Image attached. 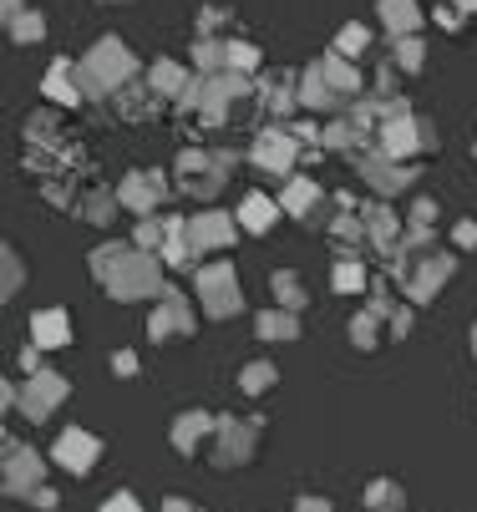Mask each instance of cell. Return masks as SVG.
I'll return each mask as SVG.
<instances>
[{
    "mask_svg": "<svg viewBox=\"0 0 477 512\" xmlns=\"http://www.w3.org/2000/svg\"><path fill=\"white\" fill-rule=\"evenodd\" d=\"M239 218L249 224V234H264L269 224H275V203H269V198H244Z\"/></svg>",
    "mask_w": 477,
    "mask_h": 512,
    "instance_id": "ffe728a7",
    "label": "cell"
},
{
    "mask_svg": "<svg viewBox=\"0 0 477 512\" xmlns=\"http://www.w3.org/2000/svg\"><path fill=\"white\" fill-rule=\"evenodd\" d=\"M198 295L209 305V315H234L239 310V284L229 274V264H214V269H198Z\"/></svg>",
    "mask_w": 477,
    "mask_h": 512,
    "instance_id": "7a4b0ae2",
    "label": "cell"
},
{
    "mask_svg": "<svg viewBox=\"0 0 477 512\" xmlns=\"http://www.w3.org/2000/svg\"><path fill=\"white\" fill-rule=\"evenodd\" d=\"M366 41H371V31H366V26H351L346 36H340V51H361Z\"/></svg>",
    "mask_w": 477,
    "mask_h": 512,
    "instance_id": "d6a6232c",
    "label": "cell"
},
{
    "mask_svg": "<svg viewBox=\"0 0 477 512\" xmlns=\"http://www.w3.org/2000/svg\"><path fill=\"white\" fill-rule=\"evenodd\" d=\"M457 6H462V11H477V0H457Z\"/></svg>",
    "mask_w": 477,
    "mask_h": 512,
    "instance_id": "ab89813d",
    "label": "cell"
},
{
    "mask_svg": "<svg viewBox=\"0 0 477 512\" xmlns=\"http://www.w3.org/2000/svg\"><path fill=\"white\" fill-rule=\"evenodd\" d=\"M31 502H36V507H56V492H51V487H41V492H31Z\"/></svg>",
    "mask_w": 477,
    "mask_h": 512,
    "instance_id": "8d00e7d4",
    "label": "cell"
},
{
    "mask_svg": "<svg viewBox=\"0 0 477 512\" xmlns=\"http://www.w3.org/2000/svg\"><path fill=\"white\" fill-rule=\"evenodd\" d=\"M138 244L148 249V244H158V224H143V234H138Z\"/></svg>",
    "mask_w": 477,
    "mask_h": 512,
    "instance_id": "74e56055",
    "label": "cell"
},
{
    "mask_svg": "<svg viewBox=\"0 0 477 512\" xmlns=\"http://www.w3.org/2000/svg\"><path fill=\"white\" fill-rule=\"evenodd\" d=\"M376 320H381V315H356V325H351V340H356L361 350H376V340H381Z\"/></svg>",
    "mask_w": 477,
    "mask_h": 512,
    "instance_id": "484cf974",
    "label": "cell"
},
{
    "mask_svg": "<svg viewBox=\"0 0 477 512\" xmlns=\"http://www.w3.org/2000/svg\"><path fill=\"white\" fill-rule=\"evenodd\" d=\"M41 477H46V462H41L31 447H11V452H6V492H11V497L41 492Z\"/></svg>",
    "mask_w": 477,
    "mask_h": 512,
    "instance_id": "3957f363",
    "label": "cell"
},
{
    "mask_svg": "<svg viewBox=\"0 0 477 512\" xmlns=\"http://www.w3.org/2000/svg\"><path fill=\"white\" fill-rule=\"evenodd\" d=\"M366 507H371V512H406V492H401L391 477H381V482L366 487Z\"/></svg>",
    "mask_w": 477,
    "mask_h": 512,
    "instance_id": "e0dca14e",
    "label": "cell"
},
{
    "mask_svg": "<svg viewBox=\"0 0 477 512\" xmlns=\"http://www.w3.org/2000/svg\"><path fill=\"white\" fill-rule=\"evenodd\" d=\"M163 512H193V507H188L183 497H173V502H163Z\"/></svg>",
    "mask_w": 477,
    "mask_h": 512,
    "instance_id": "f35d334b",
    "label": "cell"
},
{
    "mask_svg": "<svg viewBox=\"0 0 477 512\" xmlns=\"http://www.w3.org/2000/svg\"><path fill=\"white\" fill-rule=\"evenodd\" d=\"M275 295H280L290 310H300V305H305V284H300L295 274H275Z\"/></svg>",
    "mask_w": 477,
    "mask_h": 512,
    "instance_id": "d4e9b609",
    "label": "cell"
},
{
    "mask_svg": "<svg viewBox=\"0 0 477 512\" xmlns=\"http://www.w3.org/2000/svg\"><path fill=\"white\" fill-rule=\"evenodd\" d=\"M366 224H371L376 244H391V239H396V218H391V213H366Z\"/></svg>",
    "mask_w": 477,
    "mask_h": 512,
    "instance_id": "83f0119b",
    "label": "cell"
},
{
    "mask_svg": "<svg viewBox=\"0 0 477 512\" xmlns=\"http://www.w3.org/2000/svg\"><path fill=\"white\" fill-rule=\"evenodd\" d=\"M275 381H280V371H275L269 360H254V365H244V376H239V386H244L249 396H264V391L275 386Z\"/></svg>",
    "mask_w": 477,
    "mask_h": 512,
    "instance_id": "d6986e66",
    "label": "cell"
},
{
    "mask_svg": "<svg viewBox=\"0 0 477 512\" xmlns=\"http://www.w3.org/2000/svg\"><path fill=\"white\" fill-rule=\"evenodd\" d=\"M31 335H36V345H66V340H72V325H66L61 310H41L31 320Z\"/></svg>",
    "mask_w": 477,
    "mask_h": 512,
    "instance_id": "9a60e30c",
    "label": "cell"
},
{
    "mask_svg": "<svg viewBox=\"0 0 477 512\" xmlns=\"http://www.w3.org/2000/svg\"><path fill=\"white\" fill-rule=\"evenodd\" d=\"M320 71H325V82H330V87H340V92H356V87H361V77H356V71H351L346 61H340V56L320 61Z\"/></svg>",
    "mask_w": 477,
    "mask_h": 512,
    "instance_id": "7402d4cb",
    "label": "cell"
},
{
    "mask_svg": "<svg viewBox=\"0 0 477 512\" xmlns=\"http://www.w3.org/2000/svg\"><path fill=\"white\" fill-rule=\"evenodd\" d=\"M97 457H102V442H97V436H87L82 426L61 431V442H56V462H61V467H72V472H87V467H92Z\"/></svg>",
    "mask_w": 477,
    "mask_h": 512,
    "instance_id": "52a82bcc",
    "label": "cell"
},
{
    "mask_svg": "<svg viewBox=\"0 0 477 512\" xmlns=\"http://www.w3.org/2000/svg\"><path fill=\"white\" fill-rule=\"evenodd\" d=\"M295 512H330V502H325V497H300Z\"/></svg>",
    "mask_w": 477,
    "mask_h": 512,
    "instance_id": "836d02e7",
    "label": "cell"
},
{
    "mask_svg": "<svg viewBox=\"0 0 477 512\" xmlns=\"http://www.w3.org/2000/svg\"><path fill=\"white\" fill-rule=\"evenodd\" d=\"M254 163L269 168V173H290V163H295V137H285V132H264V137H259V148H254Z\"/></svg>",
    "mask_w": 477,
    "mask_h": 512,
    "instance_id": "8fae6325",
    "label": "cell"
},
{
    "mask_svg": "<svg viewBox=\"0 0 477 512\" xmlns=\"http://www.w3.org/2000/svg\"><path fill=\"white\" fill-rule=\"evenodd\" d=\"M102 512H143V507H138V497H132V492H112L102 502Z\"/></svg>",
    "mask_w": 477,
    "mask_h": 512,
    "instance_id": "1f68e13d",
    "label": "cell"
},
{
    "mask_svg": "<svg viewBox=\"0 0 477 512\" xmlns=\"http://www.w3.org/2000/svg\"><path fill=\"white\" fill-rule=\"evenodd\" d=\"M163 178L158 173H143V178H127L122 183V203H132V208H138V213H148L158 198H163V188H158Z\"/></svg>",
    "mask_w": 477,
    "mask_h": 512,
    "instance_id": "4fadbf2b",
    "label": "cell"
},
{
    "mask_svg": "<svg viewBox=\"0 0 477 512\" xmlns=\"http://www.w3.org/2000/svg\"><path fill=\"white\" fill-rule=\"evenodd\" d=\"M87 71H92V82L97 87H117L132 77V51L122 41H102L92 56H87Z\"/></svg>",
    "mask_w": 477,
    "mask_h": 512,
    "instance_id": "277c9868",
    "label": "cell"
},
{
    "mask_svg": "<svg viewBox=\"0 0 477 512\" xmlns=\"http://www.w3.org/2000/svg\"><path fill=\"white\" fill-rule=\"evenodd\" d=\"M361 284H366L361 264H340V274H335V289H346V295H351V289H361Z\"/></svg>",
    "mask_w": 477,
    "mask_h": 512,
    "instance_id": "4dcf8cb0",
    "label": "cell"
},
{
    "mask_svg": "<svg viewBox=\"0 0 477 512\" xmlns=\"http://www.w3.org/2000/svg\"><path fill=\"white\" fill-rule=\"evenodd\" d=\"M254 66H259L254 46H229V71H254Z\"/></svg>",
    "mask_w": 477,
    "mask_h": 512,
    "instance_id": "f546056e",
    "label": "cell"
},
{
    "mask_svg": "<svg viewBox=\"0 0 477 512\" xmlns=\"http://www.w3.org/2000/svg\"><path fill=\"white\" fill-rule=\"evenodd\" d=\"M447 274H452V259H447V254L427 259V264H422V274L412 279V300H432V295H437V284H442Z\"/></svg>",
    "mask_w": 477,
    "mask_h": 512,
    "instance_id": "2e32d148",
    "label": "cell"
},
{
    "mask_svg": "<svg viewBox=\"0 0 477 512\" xmlns=\"http://www.w3.org/2000/svg\"><path fill=\"white\" fill-rule=\"evenodd\" d=\"M457 239L472 249V244H477V224H457Z\"/></svg>",
    "mask_w": 477,
    "mask_h": 512,
    "instance_id": "d590c367",
    "label": "cell"
},
{
    "mask_svg": "<svg viewBox=\"0 0 477 512\" xmlns=\"http://www.w3.org/2000/svg\"><path fill=\"white\" fill-rule=\"evenodd\" d=\"M285 208H290V213H300V218H305V213H315V208H320V188H315V183H305V178H295V183H290V193H285Z\"/></svg>",
    "mask_w": 477,
    "mask_h": 512,
    "instance_id": "44dd1931",
    "label": "cell"
},
{
    "mask_svg": "<svg viewBox=\"0 0 477 512\" xmlns=\"http://www.w3.org/2000/svg\"><path fill=\"white\" fill-rule=\"evenodd\" d=\"M209 431H219V421H214L209 411H183V416L173 421V447L193 457V452L203 447V436H209Z\"/></svg>",
    "mask_w": 477,
    "mask_h": 512,
    "instance_id": "9c48e42d",
    "label": "cell"
},
{
    "mask_svg": "<svg viewBox=\"0 0 477 512\" xmlns=\"http://www.w3.org/2000/svg\"><path fill=\"white\" fill-rule=\"evenodd\" d=\"M11 26H16V41H36V36H41V16H36V11H21Z\"/></svg>",
    "mask_w": 477,
    "mask_h": 512,
    "instance_id": "f1b7e54d",
    "label": "cell"
},
{
    "mask_svg": "<svg viewBox=\"0 0 477 512\" xmlns=\"http://www.w3.org/2000/svg\"><path fill=\"white\" fill-rule=\"evenodd\" d=\"M61 401H66V381H61V376H51V371H41V376L21 391V411H26L31 421H46Z\"/></svg>",
    "mask_w": 477,
    "mask_h": 512,
    "instance_id": "5b68a950",
    "label": "cell"
},
{
    "mask_svg": "<svg viewBox=\"0 0 477 512\" xmlns=\"http://www.w3.org/2000/svg\"><path fill=\"white\" fill-rule=\"evenodd\" d=\"M92 269H97V279L112 289L117 300H143V295H158V289H163L158 264H153L148 254H132L127 244L97 249V254H92Z\"/></svg>",
    "mask_w": 477,
    "mask_h": 512,
    "instance_id": "6da1fadb",
    "label": "cell"
},
{
    "mask_svg": "<svg viewBox=\"0 0 477 512\" xmlns=\"http://www.w3.org/2000/svg\"><path fill=\"white\" fill-rule=\"evenodd\" d=\"M188 335H193V315L178 295H168L163 310L153 315V340H188Z\"/></svg>",
    "mask_w": 477,
    "mask_h": 512,
    "instance_id": "30bf717a",
    "label": "cell"
},
{
    "mask_svg": "<svg viewBox=\"0 0 477 512\" xmlns=\"http://www.w3.org/2000/svg\"><path fill=\"white\" fill-rule=\"evenodd\" d=\"M366 178H376V183H381V193H396V188L406 183V173H401V168H391V163H381V158H376V163H366Z\"/></svg>",
    "mask_w": 477,
    "mask_h": 512,
    "instance_id": "cb8c5ba5",
    "label": "cell"
},
{
    "mask_svg": "<svg viewBox=\"0 0 477 512\" xmlns=\"http://www.w3.org/2000/svg\"><path fill=\"white\" fill-rule=\"evenodd\" d=\"M259 335H264V340H295V335H300L295 310H269V315H259Z\"/></svg>",
    "mask_w": 477,
    "mask_h": 512,
    "instance_id": "ac0fdd59",
    "label": "cell"
},
{
    "mask_svg": "<svg viewBox=\"0 0 477 512\" xmlns=\"http://www.w3.org/2000/svg\"><path fill=\"white\" fill-rule=\"evenodd\" d=\"M112 371H117V376H132V371H138V360H132V355H117Z\"/></svg>",
    "mask_w": 477,
    "mask_h": 512,
    "instance_id": "e575fe53",
    "label": "cell"
},
{
    "mask_svg": "<svg viewBox=\"0 0 477 512\" xmlns=\"http://www.w3.org/2000/svg\"><path fill=\"white\" fill-rule=\"evenodd\" d=\"M224 244H234V224H229L224 213H209V218H193V224H188V249L193 254L224 249Z\"/></svg>",
    "mask_w": 477,
    "mask_h": 512,
    "instance_id": "ba28073f",
    "label": "cell"
},
{
    "mask_svg": "<svg viewBox=\"0 0 477 512\" xmlns=\"http://www.w3.org/2000/svg\"><path fill=\"white\" fill-rule=\"evenodd\" d=\"M214 436H219V447H214V462H219V467H239V462L254 457V431H249V426H239V421L224 416Z\"/></svg>",
    "mask_w": 477,
    "mask_h": 512,
    "instance_id": "8992f818",
    "label": "cell"
},
{
    "mask_svg": "<svg viewBox=\"0 0 477 512\" xmlns=\"http://www.w3.org/2000/svg\"><path fill=\"white\" fill-rule=\"evenodd\" d=\"M153 87L168 92V97H178V92H183V71H178L173 61H158V66H153Z\"/></svg>",
    "mask_w": 477,
    "mask_h": 512,
    "instance_id": "603a6c76",
    "label": "cell"
},
{
    "mask_svg": "<svg viewBox=\"0 0 477 512\" xmlns=\"http://www.w3.org/2000/svg\"><path fill=\"white\" fill-rule=\"evenodd\" d=\"M381 21L396 31V36H412L422 11H417V0H381Z\"/></svg>",
    "mask_w": 477,
    "mask_h": 512,
    "instance_id": "5bb4252c",
    "label": "cell"
},
{
    "mask_svg": "<svg viewBox=\"0 0 477 512\" xmlns=\"http://www.w3.org/2000/svg\"><path fill=\"white\" fill-rule=\"evenodd\" d=\"M417 142H432V132L417 122V117H396L386 127V158H406V153H417Z\"/></svg>",
    "mask_w": 477,
    "mask_h": 512,
    "instance_id": "7c38bea8",
    "label": "cell"
},
{
    "mask_svg": "<svg viewBox=\"0 0 477 512\" xmlns=\"http://www.w3.org/2000/svg\"><path fill=\"white\" fill-rule=\"evenodd\" d=\"M422 41H412V36H401V46H396V66L401 71H422Z\"/></svg>",
    "mask_w": 477,
    "mask_h": 512,
    "instance_id": "4316f807",
    "label": "cell"
}]
</instances>
